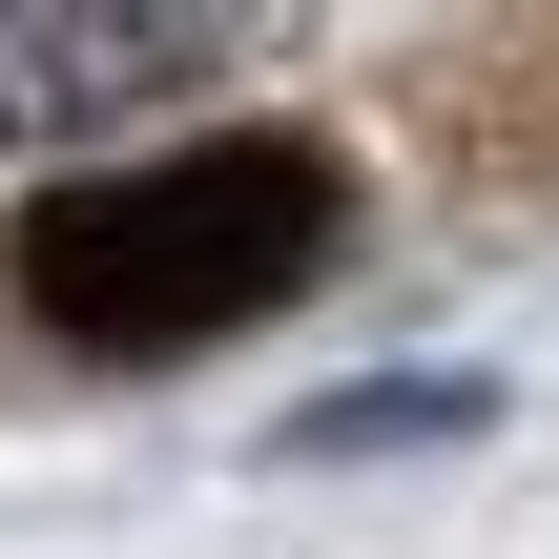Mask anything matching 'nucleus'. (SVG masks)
<instances>
[{"label": "nucleus", "instance_id": "1", "mask_svg": "<svg viewBox=\"0 0 559 559\" xmlns=\"http://www.w3.org/2000/svg\"><path fill=\"white\" fill-rule=\"evenodd\" d=\"M332 270V166L228 124V145H166V166H104L21 228V311L62 353H207L249 311H290Z\"/></svg>", "mask_w": 559, "mask_h": 559}, {"label": "nucleus", "instance_id": "2", "mask_svg": "<svg viewBox=\"0 0 559 559\" xmlns=\"http://www.w3.org/2000/svg\"><path fill=\"white\" fill-rule=\"evenodd\" d=\"M207 83V21H145V0H0V145H83L124 104Z\"/></svg>", "mask_w": 559, "mask_h": 559}, {"label": "nucleus", "instance_id": "3", "mask_svg": "<svg viewBox=\"0 0 559 559\" xmlns=\"http://www.w3.org/2000/svg\"><path fill=\"white\" fill-rule=\"evenodd\" d=\"M456 415H477V394H332L311 456H394V436H456Z\"/></svg>", "mask_w": 559, "mask_h": 559}]
</instances>
